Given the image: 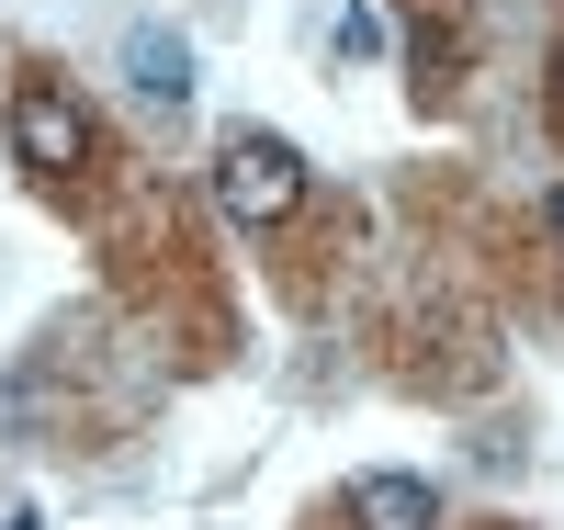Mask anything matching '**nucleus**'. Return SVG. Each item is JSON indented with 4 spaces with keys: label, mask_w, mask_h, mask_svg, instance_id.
Returning <instances> with one entry per match:
<instances>
[{
    "label": "nucleus",
    "mask_w": 564,
    "mask_h": 530,
    "mask_svg": "<svg viewBox=\"0 0 564 530\" xmlns=\"http://www.w3.org/2000/svg\"><path fill=\"white\" fill-rule=\"evenodd\" d=\"M215 204H226V226H282L305 204V148L271 136V125H238L215 148Z\"/></svg>",
    "instance_id": "f257e3e1"
},
{
    "label": "nucleus",
    "mask_w": 564,
    "mask_h": 530,
    "mask_svg": "<svg viewBox=\"0 0 564 530\" xmlns=\"http://www.w3.org/2000/svg\"><path fill=\"white\" fill-rule=\"evenodd\" d=\"M12 159H23L34 181H68V170H90V113L68 102L57 79H23V90H12Z\"/></svg>",
    "instance_id": "f03ea898"
},
{
    "label": "nucleus",
    "mask_w": 564,
    "mask_h": 530,
    "mask_svg": "<svg viewBox=\"0 0 564 530\" xmlns=\"http://www.w3.org/2000/svg\"><path fill=\"white\" fill-rule=\"evenodd\" d=\"M124 79H135V102L181 113V102H193V45H181L170 23H135V34H124Z\"/></svg>",
    "instance_id": "7ed1b4c3"
},
{
    "label": "nucleus",
    "mask_w": 564,
    "mask_h": 530,
    "mask_svg": "<svg viewBox=\"0 0 564 530\" xmlns=\"http://www.w3.org/2000/svg\"><path fill=\"white\" fill-rule=\"evenodd\" d=\"M350 519L361 530H441V497L417 474H350Z\"/></svg>",
    "instance_id": "20e7f679"
},
{
    "label": "nucleus",
    "mask_w": 564,
    "mask_h": 530,
    "mask_svg": "<svg viewBox=\"0 0 564 530\" xmlns=\"http://www.w3.org/2000/svg\"><path fill=\"white\" fill-rule=\"evenodd\" d=\"M339 57H384V12L372 0H339Z\"/></svg>",
    "instance_id": "39448f33"
},
{
    "label": "nucleus",
    "mask_w": 564,
    "mask_h": 530,
    "mask_svg": "<svg viewBox=\"0 0 564 530\" xmlns=\"http://www.w3.org/2000/svg\"><path fill=\"white\" fill-rule=\"evenodd\" d=\"M0 530H45V519H34V508H12V519H0Z\"/></svg>",
    "instance_id": "423d86ee"
},
{
    "label": "nucleus",
    "mask_w": 564,
    "mask_h": 530,
    "mask_svg": "<svg viewBox=\"0 0 564 530\" xmlns=\"http://www.w3.org/2000/svg\"><path fill=\"white\" fill-rule=\"evenodd\" d=\"M542 215H553V237H564V181H553V204H542Z\"/></svg>",
    "instance_id": "0eeeda50"
}]
</instances>
